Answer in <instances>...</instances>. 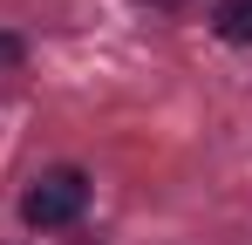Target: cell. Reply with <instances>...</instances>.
<instances>
[{
	"label": "cell",
	"instance_id": "2",
	"mask_svg": "<svg viewBox=\"0 0 252 245\" xmlns=\"http://www.w3.org/2000/svg\"><path fill=\"white\" fill-rule=\"evenodd\" d=\"M218 34L225 41H239V48H252V0H218Z\"/></svg>",
	"mask_w": 252,
	"mask_h": 245
},
{
	"label": "cell",
	"instance_id": "1",
	"mask_svg": "<svg viewBox=\"0 0 252 245\" xmlns=\"http://www.w3.org/2000/svg\"><path fill=\"white\" fill-rule=\"evenodd\" d=\"M89 204V177L82 170H48L28 184V198H21V218L34 225V232H62V225H75Z\"/></svg>",
	"mask_w": 252,
	"mask_h": 245
}]
</instances>
